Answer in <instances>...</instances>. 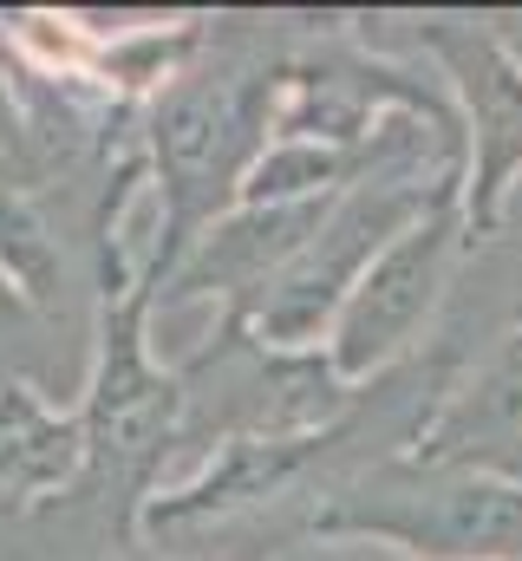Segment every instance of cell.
I'll return each mask as SVG.
<instances>
[{"label":"cell","mask_w":522,"mask_h":561,"mask_svg":"<svg viewBox=\"0 0 522 561\" xmlns=\"http://www.w3.org/2000/svg\"><path fill=\"white\" fill-rule=\"evenodd\" d=\"M353 536L405 561H522V483L424 463L373 457L314 490L307 542Z\"/></svg>","instance_id":"cell-1"},{"label":"cell","mask_w":522,"mask_h":561,"mask_svg":"<svg viewBox=\"0 0 522 561\" xmlns=\"http://www.w3.org/2000/svg\"><path fill=\"white\" fill-rule=\"evenodd\" d=\"M470 216L464 203L431 209L424 222H411L386 255L366 268V280L353 287V300L340 307L333 333H327V366L347 386L366 379H392V366L438 327V313L457 294V268L470 255Z\"/></svg>","instance_id":"cell-2"},{"label":"cell","mask_w":522,"mask_h":561,"mask_svg":"<svg viewBox=\"0 0 522 561\" xmlns=\"http://www.w3.org/2000/svg\"><path fill=\"white\" fill-rule=\"evenodd\" d=\"M418 46L444 66L457 105H464V138H470V183H464V216L477 236H490L522 190V66L497 39L490 20H418Z\"/></svg>","instance_id":"cell-3"},{"label":"cell","mask_w":522,"mask_h":561,"mask_svg":"<svg viewBox=\"0 0 522 561\" xmlns=\"http://www.w3.org/2000/svg\"><path fill=\"white\" fill-rule=\"evenodd\" d=\"M268 92L261 79L242 72H203V79H183L170 92V105L157 112V163H163V183H170V209H177V229L190 216H209L223 203V183H249V144L268 125Z\"/></svg>","instance_id":"cell-4"},{"label":"cell","mask_w":522,"mask_h":561,"mask_svg":"<svg viewBox=\"0 0 522 561\" xmlns=\"http://www.w3.org/2000/svg\"><path fill=\"white\" fill-rule=\"evenodd\" d=\"M177 379H163L144 353V287H118L105 307V359L86 412V470L137 483L177 437Z\"/></svg>","instance_id":"cell-5"},{"label":"cell","mask_w":522,"mask_h":561,"mask_svg":"<svg viewBox=\"0 0 522 561\" xmlns=\"http://www.w3.org/2000/svg\"><path fill=\"white\" fill-rule=\"evenodd\" d=\"M411 457L522 483V327H503L444 379Z\"/></svg>","instance_id":"cell-6"},{"label":"cell","mask_w":522,"mask_h":561,"mask_svg":"<svg viewBox=\"0 0 522 561\" xmlns=\"http://www.w3.org/2000/svg\"><path fill=\"white\" fill-rule=\"evenodd\" d=\"M86 463V431L72 419H53L33 392L0 386V483L33 496V490H59L72 470Z\"/></svg>","instance_id":"cell-7"},{"label":"cell","mask_w":522,"mask_h":561,"mask_svg":"<svg viewBox=\"0 0 522 561\" xmlns=\"http://www.w3.org/2000/svg\"><path fill=\"white\" fill-rule=\"evenodd\" d=\"M490 26H497V39L510 46V59L522 66V13H490Z\"/></svg>","instance_id":"cell-8"}]
</instances>
